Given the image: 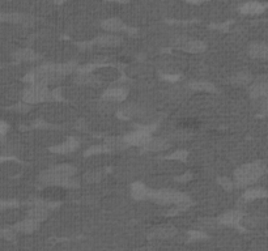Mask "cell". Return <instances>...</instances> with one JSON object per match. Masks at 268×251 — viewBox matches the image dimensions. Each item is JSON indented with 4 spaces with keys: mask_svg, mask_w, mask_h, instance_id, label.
<instances>
[{
    "mask_svg": "<svg viewBox=\"0 0 268 251\" xmlns=\"http://www.w3.org/2000/svg\"><path fill=\"white\" fill-rule=\"evenodd\" d=\"M76 173V168L68 164L57 165L47 169L40 174V181L46 186H55V187L73 188L79 185L73 175Z\"/></svg>",
    "mask_w": 268,
    "mask_h": 251,
    "instance_id": "cell-1",
    "label": "cell"
},
{
    "mask_svg": "<svg viewBox=\"0 0 268 251\" xmlns=\"http://www.w3.org/2000/svg\"><path fill=\"white\" fill-rule=\"evenodd\" d=\"M265 164L263 161H255L242 165L234 173V186L237 187H247L250 185H254L255 182L265 174Z\"/></svg>",
    "mask_w": 268,
    "mask_h": 251,
    "instance_id": "cell-2",
    "label": "cell"
},
{
    "mask_svg": "<svg viewBox=\"0 0 268 251\" xmlns=\"http://www.w3.org/2000/svg\"><path fill=\"white\" fill-rule=\"evenodd\" d=\"M149 199L161 205L174 204L177 211H185L191 205V199L187 194L173 190H152Z\"/></svg>",
    "mask_w": 268,
    "mask_h": 251,
    "instance_id": "cell-3",
    "label": "cell"
},
{
    "mask_svg": "<svg viewBox=\"0 0 268 251\" xmlns=\"http://www.w3.org/2000/svg\"><path fill=\"white\" fill-rule=\"evenodd\" d=\"M156 129H157V124L142 126L133 133H129L126 136H123V142L127 147H143L152 138L151 135L155 133Z\"/></svg>",
    "mask_w": 268,
    "mask_h": 251,
    "instance_id": "cell-4",
    "label": "cell"
},
{
    "mask_svg": "<svg viewBox=\"0 0 268 251\" xmlns=\"http://www.w3.org/2000/svg\"><path fill=\"white\" fill-rule=\"evenodd\" d=\"M49 96H50L49 86L45 85V84L34 83L30 84V85L28 86V89L24 92L23 99L25 103L33 105V103L49 101Z\"/></svg>",
    "mask_w": 268,
    "mask_h": 251,
    "instance_id": "cell-5",
    "label": "cell"
},
{
    "mask_svg": "<svg viewBox=\"0 0 268 251\" xmlns=\"http://www.w3.org/2000/svg\"><path fill=\"white\" fill-rule=\"evenodd\" d=\"M176 46L178 47L179 50H183L186 53H191V54H196V53H202L207 49V45L204 42L199 40H191V38H187V37H182L179 38L176 42Z\"/></svg>",
    "mask_w": 268,
    "mask_h": 251,
    "instance_id": "cell-6",
    "label": "cell"
},
{
    "mask_svg": "<svg viewBox=\"0 0 268 251\" xmlns=\"http://www.w3.org/2000/svg\"><path fill=\"white\" fill-rule=\"evenodd\" d=\"M242 220H243V213L239 209H233V211H229L220 216L217 218V222L221 225L230 226V228H239L241 230H243V228L241 226Z\"/></svg>",
    "mask_w": 268,
    "mask_h": 251,
    "instance_id": "cell-7",
    "label": "cell"
},
{
    "mask_svg": "<svg viewBox=\"0 0 268 251\" xmlns=\"http://www.w3.org/2000/svg\"><path fill=\"white\" fill-rule=\"evenodd\" d=\"M268 4L263 3V2H246L239 7V14L242 15H250V16H255V15L263 14L267 10Z\"/></svg>",
    "mask_w": 268,
    "mask_h": 251,
    "instance_id": "cell-8",
    "label": "cell"
},
{
    "mask_svg": "<svg viewBox=\"0 0 268 251\" xmlns=\"http://www.w3.org/2000/svg\"><path fill=\"white\" fill-rule=\"evenodd\" d=\"M101 28H102L103 30H106V32H110V33L129 32V30H131L120 19H116V17H110V19L103 20L102 23H101Z\"/></svg>",
    "mask_w": 268,
    "mask_h": 251,
    "instance_id": "cell-9",
    "label": "cell"
},
{
    "mask_svg": "<svg viewBox=\"0 0 268 251\" xmlns=\"http://www.w3.org/2000/svg\"><path fill=\"white\" fill-rule=\"evenodd\" d=\"M80 146V142L76 138H70L67 139L66 142L62 143V144H58V146H54L50 148V151L53 153H58V155H68V153H72L73 151H76Z\"/></svg>",
    "mask_w": 268,
    "mask_h": 251,
    "instance_id": "cell-10",
    "label": "cell"
},
{
    "mask_svg": "<svg viewBox=\"0 0 268 251\" xmlns=\"http://www.w3.org/2000/svg\"><path fill=\"white\" fill-rule=\"evenodd\" d=\"M120 43H122V38L114 33L102 34V36L97 37L96 40L93 41V45H97V46L101 47H115L119 46Z\"/></svg>",
    "mask_w": 268,
    "mask_h": 251,
    "instance_id": "cell-11",
    "label": "cell"
},
{
    "mask_svg": "<svg viewBox=\"0 0 268 251\" xmlns=\"http://www.w3.org/2000/svg\"><path fill=\"white\" fill-rule=\"evenodd\" d=\"M169 148V143L164 138H151L147 144L142 147L143 152H159L164 149Z\"/></svg>",
    "mask_w": 268,
    "mask_h": 251,
    "instance_id": "cell-12",
    "label": "cell"
},
{
    "mask_svg": "<svg viewBox=\"0 0 268 251\" xmlns=\"http://www.w3.org/2000/svg\"><path fill=\"white\" fill-rule=\"evenodd\" d=\"M248 55L254 59H265L268 55V46L265 42H252L248 45Z\"/></svg>",
    "mask_w": 268,
    "mask_h": 251,
    "instance_id": "cell-13",
    "label": "cell"
},
{
    "mask_svg": "<svg viewBox=\"0 0 268 251\" xmlns=\"http://www.w3.org/2000/svg\"><path fill=\"white\" fill-rule=\"evenodd\" d=\"M152 190L147 187L143 182H135L131 185V196L135 200H147L151 196Z\"/></svg>",
    "mask_w": 268,
    "mask_h": 251,
    "instance_id": "cell-14",
    "label": "cell"
},
{
    "mask_svg": "<svg viewBox=\"0 0 268 251\" xmlns=\"http://www.w3.org/2000/svg\"><path fill=\"white\" fill-rule=\"evenodd\" d=\"M12 228L16 230V233H25V234H30V233L38 230V228H40V222L34 221V220L28 217V218H25V220H23V221L15 224Z\"/></svg>",
    "mask_w": 268,
    "mask_h": 251,
    "instance_id": "cell-15",
    "label": "cell"
},
{
    "mask_svg": "<svg viewBox=\"0 0 268 251\" xmlns=\"http://www.w3.org/2000/svg\"><path fill=\"white\" fill-rule=\"evenodd\" d=\"M127 97V90L124 88H110L103 93L102 98L107 102H122Z\"/></svg>",
    "mask_w": 268,
    "mask_h": 251,
    "instance_id": "cell-16",
    "label": "cell"
},
{
    "mask_svg": "<svg viewBox=\"0 0 268 251\" xmlns=\"http://www.w3.org/2000/svg\"><path fill=\"white\" fill-rule=\"evenodd\" d=\"M248 93H250V97L254 99L265 98L268 93L267 83L265 81H256V83L251 84L248 88Z\"/></svg>",
    "mask_w": 268,
    "mask_h": 251,
    "instance_id": "cell-17",
    "label": "cell"
},
{
    "mask_svg": "<svg viewBox=\"0 0 268 251\" xmlns=\"http://www.w3.org/2000/svg\"><path fill=\"white\" fill-rule=\"evenodd\" d=\"M177 233V230L172 226H160V228H156L151 231L149 237L151 238H157V239H168V238L174 237Z\"/></svg>",
    "mask_w": 268,
    "mask_h": 251,
    "instance_id": "cell-18",
    "label": "cell"
},
{
    "mask_svg": "<svg viewBox=\"0 0 268 251\" xmlns=\"http://www.w3.org/2000/svg\"><path fill=\"white\" fill-rule=\"evenodd\" d=\"M267 195L268 194L264 188L255 187L246 190V191L243 192V195H242V199H243L245 202H252V200H258V199H264Z\"/></svg>",
    "mask_w": 268,
    "mask_h": 251,
    "instance_id": "cell-19",
    "label": "cell"
},
{
    "mask_svg": "<svg viewBox=\"0 0 268 251\" xmlns=\"http://www.w3.org/2000/svg\"><path fill=\"white\" fill-rule=\"evenodd\" d=\"M14 58L17 62H34V60L40 59V55L34 53L33 50L23 49L16 51V53L14 54Z\"/></svg>",
    "mask_w": 268,
    "mask_h": 251,
    "instance_id": "cell-20",
    "label": "cell"
},
{
    "mask_svg": "<svg viewBox=\"0 0 268 251\" xmlns=\"http://www.w3.org/2000/svg\"><path fill=\"white\" fill-rule=\"evenodd\" d=\"M189 88L192 90H196V92H217V88L208 81H192V83H189Z\"/></svg>",
    "mask_w": 268,
    "mask_h": 251,
    "instance_id": "cell-21",
    "label": "cell"
},
{
    "mask_svg": "<svg viewBox=\"0 0 268 251\" xmlns=\"http://www.w3.org/2000/svg\"><path fill=\"white\" fill-rule=\"evenodd\" d=\"M77 84L80 85H90V86H96L99 85V80L98 77L92 75V73H77L76 79H75Z\"/></svg>",
    "mask_w": 268,
    "mask_h": 251,
    "instance_id": "cell-22",
    "label": "cell"
},
{
    "mask_svg": "<svg viewBox=\"0 0 268 251\" xmlns=\"http://www.w3.org/2000/svg\"><path fill=\"white\" fill-rule=\"evenodd\" d=\"M47 216H49V211H47V209L40 208V207H32L30 211L28 212V217L32 218V220H34V221L37 222L45 221Z\"/></svg>",
    "mask_w": 268,
    "mask_h": 251,
    "instance_id": "cell-23",
    "label": "cell"
},
{
    "mask_svg": "<svg viewBox=\"0 0 268 251\" xmlns=\"http://www.w3.org/2000/svg\"><path fill=\"white\" fill-rule=\"evenodd\" d=\"M230 81H232L233 85L246 86V85H248V84H251L252 76L247 72H238V73H235L234 76L230 79Z\"/></svg>",
    "mask_w": 268,
    "mask_h": 251,
    "instance_id": "cell-24",
    "label": "cell"
},
{
    "mask_svg": "<svg viewBox=\"0 0 268 251\" xmlns=\"http://www.w3.org/2000/svg\"><path fill=\"white\" fill-rule=\"evenodd\" d=\"M111 152L109 148L106 146H93L90 147L89 149H86L85 151V157H89V156H94V155H101V153H107Z\"/></svg>",
    "mask_w": 268,
    "mask_h": 251,
    "instance_id": "cell-25",
    "label": "cell"
},
{
    "mask_svg": "<svg viewBox=\"0 0 268 251\" xmlns=\"http://www.w3.org/2000/svg\"><path fill=\"white\" fill-rule=\"evenodd\" d=\"M16 234L17 233L14 228H0V237L6 241H14Z\"/></svg>",
    "mask_w": 268,
    "mask_h": 251,
    "instance_id": "cell-26",
    "label": "cell"
},
{
    "mask_svg": "<svg viewBox=\"0 0 268 251\" xmlns=\"http://www.w3.org/2000/svg\"><path fill=\"white\" fill-rule=\"evenodd\" d=\"M103 174H105V173L101 172V170H96V172H89V173H86V174L84 175V179H85L86 182L94 183V182L101 181V178L103 177Z\"/></svg>",
    "mask_w": 268,
    "mask_h": 251,
    "instance_id": "cell-27",
    "label": "cell"
},
{
    "mask_svg": "<svg viewBox=\"0 0 268 251\" xmlns=\"http://www.w3.org/2000/svg\"><path fill=\"white\" fill-rule=\"evenodd\" d=\"M187 156H189L187 151L179 149V151H176L174 153H172V155L168 156L166 159H168V160H174V161H185V160L187 159Z\"/></svg>",
    "mask_w": 268,
    "mask_h": 251,
    "instance_id": "cell-28",
    "label": "cell"
},
{
    "mask_svg": "<svg viewBox=\"0 0 268 251\" xmlns=\"http://www.w3.org/2000/svg\"><path fill=\"white\" fill-rule=\"evenodd\" d=\"M208 235L207 233L202 230H190L189 231V241H202V239H207Z\"/></svg>",
    "mask_w": 268,
    "mask_h": 251,
    "instance_id": "cell-29",
    "label": "cell"
},
{
    "mask_svg": "<svg viewBox=\"0 0 268 251\" xmlns=\"http://www.w3.org/2000/svg\"><path fill=\"white\" fill-rule=\"evenodd\" d=\"M219 183L222 188H225L228 191H232L233 187H234V182L230 178H226V177H220Z\"/></svg>",
    "mask_w": 268,
    "mask_h": 251,
    "instance_id": "cell-30",
    "label": "cell"
},
{
    "mask_svg": "<svg viewBox=\"0 0 268 251\" xmlns=\"http://www.w3.org/2000/svg\"><path fill=\"white\" fill-rule=\"evenodd\" d=\"M15 207H19V203L15 202V200H0V211L15 208Z\"/></svg>",
    "mask_w": 268,
    "mask_h": 251,
    "instance_id": "cell-31",
    "label": "cell"
},
{
    "mask_svg": "<svg viewBox=\"0 0 268 251\" xmlns=\"http://www.w3.org/2000/svg\"><path fill=\"white\" fill-rule=\"evenodd\" d=\"M163 79L165 81H169V83H177L178 80H181V75H178V73H166V75H163Z\"/></svg>",
    "mask_w": 268,
    "mask_h": 251,
    "instance_id": "cell-32",
    "label": "cell"
},
{
    "mask_svg": "<svg viewBox=\"0 0 268 251\" xmlns=\"http://www.w3.org/2000/svg\"><path fill=\"white\" fill-rule=\"evenodd\" d=\"M8 129H10V126H8L6 122H3V120H0V136L6 135Z\"/></svg>",
    "mask_w": 268,
    "mask_h": 251,
    "instance_id": "cell-33",
    "label": "cell"
},
{
    "mask_svg": "<svg viewBox=\"0 0 268 251\" xmlns=\"http://www.w3.org/2000/svg\"><path fill=\"white\" fill-rule=\"evenodd\" d=\"M30 107H32V106H30L29 103H21V105H17V107H15V109L20 110V111H23V112H27V111H29Z\"/></svg>",
    "mask_w": 268,
    "mask_h": 251,
    "instance_id": "cell-34",
    "label": "cell"
},
{
    "mask_svg": "<svg viewBox=\"0 0 268 251\" xmlns=\"http://www.w3.org/2000/svg\"><path fill=\"white\" fill-rule=\"evenodd\" d=\"M191 178H192L191 173H186V174L181 175V177H178V178H176V179L178 182H187V181H190Z\"/></svg>",
    "mask_w": 268,
    "mask_h": 251,
    "instance_id": "cell-35",
    "label": "cell"
},
{
    "mask_svg": "<svg viewBox=\"0 0 268 251\" xmlns=\"http://www.w3.org/2000/svg\"><path fill=\"white\" fill-rule=\"evenodd\" d=\"M190 3H194V4H199V3H203V2H205V0H189Z\"/></svg>",
    "mask_w": 268,
    "mask_h": 251,
    "instance_id": "cell-36",
    "label": "cell"
}]
</instances>
